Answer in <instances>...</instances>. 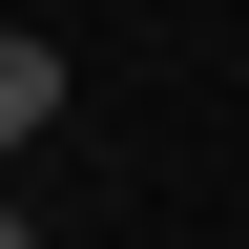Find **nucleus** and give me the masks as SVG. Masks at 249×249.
<instances>
[{"instance_id": "f257e3e1", "label": "nucleus", "mask_w": 249, "mask_h": 249, "mask_svg": "<svg viewBox=\"0 0 249 249\" xmlns=\"http://www.w3.org/2000/svg\"><path fill=\"white\" fill-rule=\"evenodd\" d=\"M62 124V42H21V21H0V145H42Z\"/></svg>"}, {"instance_id": "f03ea898", "label": "nucleus", "mask_w": 249, "mask_h": 249, "mask_svg": "<svg viewBox=\"0 0 249 249\" xmlns=\"http://www.w3.org/2000/svg\"><path fill=\"white\" fill-rule=\"evenodd\" d=\"M0 249H42V229H21V208H0Z\"/></svg>"}]
</instances>
